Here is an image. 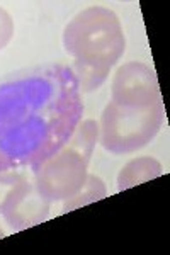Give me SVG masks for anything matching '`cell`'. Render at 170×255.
Returning a JSON list of instances; mask_svg holds the SVG:
<instances>
[{
	"label": "cell",
	"mask_w": 170,
	"mask_h": 255,
	"mask_svg": "<svg viewBox=\"0 0 170 255\" xmlns=\"http://www.w3.org/2000/svg\"><path fill=\"white\" fill-rule=\"evenodd\" d=\"M75 73L48 65L0 84V170L31 167L60 151L82 121Z\"/></svg>",
	"instance_id": "cell-1"
},
{
	"label": "cell",
	"mask_w": 170,
	"mask_h": 255,
	"mask_svg": "<svg viewBox=\"0 0 170 255\" xmlns=\"http://www.w3.org/2000/svg\"><path fill=\"white\" fill-rule=\"evenodd\" d=\"M63 46L78 63L111 70L126 49V38L118 15L95 5L78 12L66 24Z\"/></svg>",
	"instance_id": "cell-2"
},
{
	"label": "cell",
	"mask_w": 170,
	"mask_h": 255,
	"mask_svg": "<svg viewBox=\"0 0 170 255\" xmlns=\"http://www.w3.org/2000/svg\"><path fill=\"white\" fill-rule=\"evenodd\" d=\"M164 102L143 109L124 108L111 101L104 108L99 125V141L114 155L133 153L147 146L164 125Z\"/></svg>",
	"instance_id": "cell-3"
},
{
	"label": "cell",
	"mask_w": 170,
	"mask_h": 255,
	"mask_svg": "<svg viewBox=\"0 0 170 255\" xmlns=\"http://www.w3.org/2000/svg\"><path fill=\"white\" fill-rule=\"evenodd\" d=\"M87 165L84 158L68 148H61L36 168L34 186L39 194L49 203L65 201L80 191L87 179Z\"/></svg>",
	"instance_id": "cell-4"
},
{
	"label": "cell",
	"mask_w": 170,
	"mask_h": 255,
	"mask_svg": "<svg viewBox=\"0 0 170 255\" xmlns=\"http://www.w3.org/2000/svg\"><path fill=\"white\" fill-rule=\"evenodd\" d=\"M113 102L124 108L143 109L160 101L155 72L142 61H128L118 68L111 85Z\"/></svg>",
	"instance_id": "cell-5"
},
{
	"label": "cell",
	"mask_w": 170,
	"mask_h": 255,
	"mask_svg": "<svg viewBox=\"0 0 170 255\" xmlns=\"http://www.w3.org/2000/svg\"><path fill=\"white\" fill-rule=\"evenodd\" d=\"M49 208L51 203L39 194L34 184L27 182L26 179L10 192L0 208V213L14 232H22L44 223L49 216Z\"/></svg>",
	"instance_id": "cell-6"
},
{
	"label": "cell",
	"mask_w": 170,
	"mask_h": 255,
	"mask_svg": "<svg viewBox=\"0 0 170 255\" xmlns=\"http://www.w3.org/2000/svg\"><path fill=\"white\" fill-rule=\"evenodd\" d=\"M162 175V163L153 157H138L126 163L118 175V189L126 191Z\"/></svg>",
	"instance_id": "cell-7"
},
{
	"label": "cell",
	"mask_w": 170,
	"mask_h": 255,
	"mask_svg": "<svg viewBox=\"0 0 170 255\" xmlns=\"http://www.w3.org/2000/svg\"><path fill=\"white\" fill-rule=\"evenodd\" d=\"M97 141H99V125L94 119H85V121L78 123L77 128L73 129L72 136L68 138V141L65 143L63 148L75 151V153H78L89 163Z\"/></svg>",
	"instance_id": "cell-8"
},
{
	"label": "cell",
	"mask_w": 170,
	"mask_h": 255,
	"mask_svg": "<svg viewBox=\"0 0 170 255\" xmlns=\"http://www.w3.org/2000/svg\"><path fill=\"white\" fill-rule=\"evenodd\" d=\"M106 194H107V189H106V184L102 182V179H99L97 175L89 174L84 186L80 187V191L63 201V213L73 211V209H77V208L87 206V204H92L95 201L104 199Z\"/></svg>",
	"instance_id": "cell-9"
},
{
	"label": "cell",
	"mask_w": 170,
	"mask_h": 255,
	"mask_svg": "<svg viewBox=\"0 0 170 255\" xmlns=\"http://www.w3.org/2000/svg\"><path fill=\"white\" fill-rule=\"evenodd\" d=\"M70 68L75 73L80 92H92V90L99 89L106 82L107 75H109V70L90 67V65L78 63V61H73V65Z\"/></svg>",
	"instance_id": "cell-10"
},
{
	"label": "cell",
	"mask_w": 170,
	"mask_h": 255,
	"mask_svg": "<svg viewBox=\"0 0 170 255\" xmlns=\"http://www.w3.org/2000/svg\"><path fill=\"white\" fill-rule=\"evenodd\" d=\"M24 180H26V177L22 174H17L14 170H0V208L10 196V192Z\"/></svg>",
	"instance_id": "cell-11"
},
{
	"label": "cell",
	"mask_w": 170,
	"mask_h": 255,
	"mask_svg": "<svg viewBox=\"0 0 170 255\" xmlns=\"http://www.w3.org/2000/svg\"><path fill=\"white\" fill-rule=\"evenodd\" d=\"M14 36V20L3 7H0V51L10 43Z\"/></svg>",
	"instance_id": "cell-12"
},
{
	"label": "cell",
	"mask_w": 170,
	"mask_h": 255,
	"mask_svg": "<svg viewBox=\"0 0 170 255\" xmlns=\"http://www.w3.org/2000/svg\"><path fill=\"white\" fill-rule=\"evenodd\" d=\"M3 237H5V235H3V232H2V228H0V240H2V238Z\"/></svg>",
	"instance_id": "cell-13"
}]
</instances>
